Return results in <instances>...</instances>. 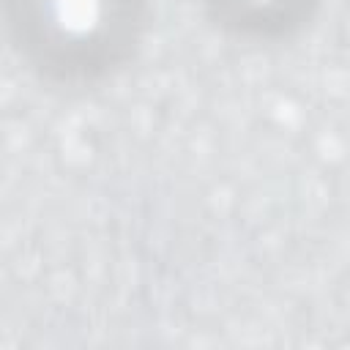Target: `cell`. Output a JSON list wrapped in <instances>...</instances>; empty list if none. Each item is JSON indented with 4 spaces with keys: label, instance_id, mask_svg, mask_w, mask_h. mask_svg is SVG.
Returning a JSON list of instances; mask_svg holds the SVG:
<instances>
[{
    "label": "cell",
    "instance_id": "2",
    "mask_svg": "<svg viewBox=\"0 0 350 350\" xmlns=\"http://www.w3.org/2000/svg\"><path fill=\"white\" fill-rule=\"evenodd\" d=\"M202 19L235 44L279 46L301 38L325 0H194Z\"/></svg>",
    "mask_w": 350,
    "mask_h": 350
},
{
    "label": "cell",
    "instance_id": "1",
    "mask_svg": "<svg viewBox=\"0 0 350 350\" xmlns=\"http://www.w3.org/2000/svg\"><path fill=\"white\" fill-rule=\"evenodd\" d=\"M153 0H0V36L22 68L52 90L85 93L142 52Z\"/></svg>",
    "mask_w": 350,
    "mask_h": 350
}]
</instances>
